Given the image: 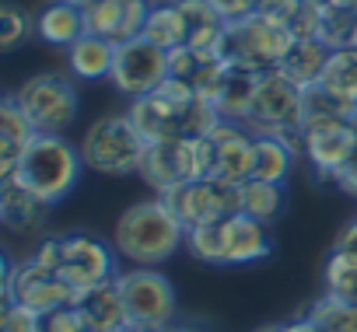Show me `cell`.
Segmentation results:
<instances>
[{"label":"cell","instance_id":"1","mask_svg":"<svg viewBox=\"0 0 357 332\" xmlns=\"http://www.w3.org/2000/svg\"><path fill=\"white\" fill-rule=\"evenodd\" d=\"M183 242H186V228L178 224V217L168 210L161 196L126 207L112 231L116 252L130 259L133 266H158Z\"/></svg>","mask_w":357,"mask_h":332},{"label":"cell","instance_id":"2","mask_svg":"<svg viewBox=\"0 0 357 332\" xmlns=\"http://www.w3.org/2000/svg\"><path fill=\"white\" fill-rule=\"evenodd\" d=\"M301 112H305V88L294 84L280 67L263 70L256 84L252 109L245 116V129L252 136H273L284 140L298 157H305V140H301Z\"/></svg>","mask_w":357,"mask_h":332},{"label":"cell","instance_id":"3","mask_svg":"<svg viewBox=\"0 0 357 332\" xmlns=\"http://www.w3.org/2000/svg\"><path fill=\"white\" fill-rule=\"evenodd\" d=\"M81 168H84L81 147H70L63 133H39L25 150L15 179L25 182L32 193H39L46 203H60L77 186Z\"/></svg>","mask_w":357,"mask_h":332},{"label":"cell","instance_id":"4","mask_svg":"<svg viewBox=\"0 0 357 332\" xmlns=\"http://www.w3.org/2000/svg\"><path fill=\"white\" fill-rule=\"evenodd\" d=\"M36 262H43L46 269L60 273L74 290H88L95 283H105L112 280L116 266H112V252L102 238L95 235H84V231H70V235H56V238H46L36 252H32Z\"/></svg>","mask_w":357,"mask_h":332},{"label":"cell","instance_id":"5","mask_svg":"<svg viewBox=\"0 0 357 332\" xmlns=\"http://www.w3.org/2000/svg\"><path fill=\"white\" fill-rule=\"evenodd\" d=\"M147 154L144 136L133 129L130 116H102L88 126L84 140H81V161L84 168L98 172V175H133L140 172Z\"/></svg>","mask_w":357,"mask_h":332},{"label":"cell","instance_id":"6","mask_svg":"<svg viewBox=\"0 0 357 332\" xmlns=\"http://www.w3.org/2000/svg\"><path fill=\"white\" fill-rule=\"evenodd\" d=\"M137 175L154 193H168L193 179H207V143L193 136H172V140L147 143V154Z\"/></svg>","mask_w":357,"mask_h":332},{"label":"cell","instance_id":"7","mask_svg":"<svg viewBox=\"0 0 357 332\" xmlns=\"http://www.w3.org/2000/svg\"><path fill=\"white\" fill-rule=\"evenodd\" d=\"M158 196L168 203V210L178 217V224L186 231L242 214V186H231L221 179H193Z\"/></svg>","mask_w":357,"mask_h":332},{"label":"cell","instance_id":"8","mask_svg":"<svg viewBox=\"0 0 357 332\" xmlns=\"http://www.w3.org/2000/svg\"><path fill=\"white\" fill-rule=\"evenodd\" d=\"M294 35L287 25L266 18V15H249L235 25H228V39H225V56L231 63H245L252 70H277L280 60L287 56Z\"/></svg>","mask_w":357,"mask_h":332},{"label":"cell","instance_id":"9","mask_svg":"<svg viewBox=\"0 0 357 332\" xmlns=\"http://www.w3.org/2000/svg\"><path fill=\"white\" fill-rule=\"evenodd\" d=\"M11 98L29 116L36 133H63L77 119V91L63 74H36Z\"/></svg>","mask_w":357,"mask_h":332},{"label":"cell","instance_id":"10","mask_svg":"<svg viewBox=\"0 0 357 332\" xmlns=\"http://www.w3.org/2000/svg\"><path fill=\"white\" fill-rule=\"evenodd\" d=\"M77 301V290L53 269H46L36 259L8 262L4 276V304H22L36 315H50L56 308H70Z\"/></svg>","mask_w":357,"mask_h":332},{"label":"cell","instance_id":"11","mask_svg":"<svg viewBox=\"0 0 357 332\" xmlns=\"http://www.w3.org/2000/svg\"><path fill=\"white\" fill-rule=\"evenodd\" d=\"M168 74H172V53H165L154 42H147L144 35H137V39L116 46L109 81L116 84V91H123L130 98H144V95L158 91L168 81Z\"/></svg>","mask_w":357,"mask_h":332},{"label":"cell","instance_id":"12","mask_svg":"<svg viewBox=\"0 0 357 332\" xmlns=\"http://www.w3.org/2000/svg\"><path fill=\"white\" fill-rule=\"evenodd\" d=\"M123 304L130 322L137 325H172L175 318V290L168 276H161L154 266H133L116 276Z\"/></svg>","mask_w":357,"mask_h":332},{"label":"cell","instance_id":"13","mask_svg":"<svg viewBox=\"0 0 357 332\" xmlns=\"http://www.w3.org/2000/svg\"><path fill=\"white\" fill-rule=\"evenodd\" d=\"M207 179L245 186L256 164V136L242 122H218L207 136Z\"/></svg>","mask_w":357,"mask_h":332},{"label":"cell","instance_id":"14","mask_svg":"<svg viewBox=\"0 0 357 332\" xmlns=\"http://www.w3.org/2000/svg\"><path fill=\"white\" fill-rule=\"evenodd\" d=\"M301 140H305V157L312 164V172L326 182H336V175L347 168V161L357 150V136L347 119L301 126Z\"/></svg>","mask_w":357,"mask_h":332},{"label":"cell","instance_id":"15","mask_svg":"<svg viewBox=\"0 0 357 332\" xmlns=\"http://www.w3.org/2000/svg\"><path fill=\"white\" fill-rule=\"evenodd\" d=\"M147 15H151L147 0H95L84 8V32L119 46L144 35Z\"/></svg>","mask_w":357,"mask_h":332},{"label":"cell","instance_id":"16","mask_svg":"<svg viewBox=\"0 0 357 332\" xmlns=\"http://www.w3.org/2000/svg\"><path fill=\"white\" fill-rule=\"evenodd\" d=\"M270 231L249 214H231L221 221V266H245L270 255Z\"/></svg>","mask_w":357,"mask_h":332},{"label":"cell","instance_id":"17","mask_svg":"<svg viewBox=\"0 0 357 332\" xmlns=\"http://www.w3.org/2000/svg\"><path fill=\"white\" fill-rule=\"evenodd\" d=\"M50 207L39 193H32L25 182L18 179H8L0 182V221H4V228L11 235H39L46 228V217H50Z\"/></svg>","mask_w":357,"mask_h":332},{"label":"cell","instance_id":"18","mask_svg":"<svg viewBox=\"0 0 357 332\" xmlns=\"http://www.w3.org/2000/svg\"><path fill=\"white\" fill-rule=\"evenodd\" d=\"M74 308L84 318L88 332H126V325H130V315H126L116 276L105 280V283H95L88 290H77Z\"/></svg>","mask_w":357,"mask_h":332},{"label":"cell","instance_id":"19","mask_svg":"<svg viewBox=\"0 0 357 332\" xmlns=\"http://www.w3.org/2000/svg\"><path fill=\"white\" fill-rule=\"evenodd\" d=\"M36 126L29 122V116L18 109V102L8 95L4 105H0V182H8L18 175L22 157L36 140Z\"/></svg>","mask_w":357,"mask_h":332},{"label":"cell","instance_id":"20","mask_svg":"<svg viewBox=\"0 0 357 332\" xmlns=\"http://www.w3.org/2000/svg\"><path fill=\"white\" fill-rule=\"evenodd\" d=\"M256 84H259V70L245 67V63H231L225 74L221 91L214 95V105L221 112L225 122H245L252 98H256Z\"/></svg>","mask_w":357,"mask_h":332},{"label":"cell","instance_id":"21","mask_svg":"<svg viewBox=\"0 0 357 332\" xmlns=\"http://www.w3.org/2000/svg\"><path fill=\"white\" fill-rule=\"evenodd\" d=\"M329 53H333V49H329L326 42H319V39H294L291 49H287V56L280 60V70H284L294 84L312 88V84L322 81L326 63H329Z\"/></svg>","mask_w":357,"mask_h":332},{"label":"cell","instance_id":"22","mask_svg":"<svg viewBox=\"0 0 357 332\" xmlns=\"http://www.w3.org/2000/svg\"><path fill=\"white\" fill-rule=\"evenodd\" d=\"M70 70L81 81H102L112 74V60H116V42L102 39V35H81L70 49H67Z\"/></svg>","mask_w":357,"mask_h":332},{"label":"cell","instance_id":"23","mask_svg":"<svg viewBox=\"0 0 357 332\" xmlns=\"http://www.w3.org/2000/svg\"><path fill=\"white\" fill-rule=\"evenodd\" d=\"M36 32L43 42L50 46H74L81 35H84V11L74 8V4H63V0H56V4L43 8L39 18H36Z\"/></svg>","mask_w":357,"mask_h":332},{"label":"cell","instance_id":"24","mask_svg":"<svg viewBox=\"0 0 357 332\" xmlns=\"http://www.w3.org/2000/svg\"><path fill=\"white\" fill-rule=\"evenodd\" d=\"M144 39L154 42L165 53L190 46V29H186L183 8L178 4H154L151 15H147V25H144Z\"/></svg>","mask_w":357,"mask_h":332},{"label":"cell","instance_id":"25","mask_svg":"<svg viewBox=\"0 0 357 332\" xmlns=\"http://www.w3.org/2000/svg\"><path fill=\"white\" fill-rule=\"evenodd\" d=\"M329 95H336L347 105H357V46H343L329 53L326 74L319 81Z\"/></svg>","mask_w":357,"mask_h":332},{"label":"cell","instance_id":"26","mask_svg":"<svg viewBox=\"0 0 357 332\" xmlns=\"http://www.w3.org/2000/svg\"><path fill=\"white\" fill-rule=\"evenodd\" d=\"M294 150L284 140L273 136H256V164H252V179L259 182H273L280 186L291 175V164H294Z\"/></svg>","mask_w":357,"mask_h":332},{"label":"cell","instance_id":"27","mask_svg":"<svg viewBox=\"0 0 357 332\" xmlns=\"http://www.w3.org/2000/svg\"><path fill=\"white\" fill-rule=\"evenodd\" d=\"M280 207H284V193H280V186H273V182H259V179H249V182L242 186V214H249V217L270 224V221L280 214Z\"/></svg>","mask_w":357,"mask_h":332},{"label":"cell","instance_id":"28","mask_svg":"<svg viewBox=\"0 0 357 332\" xmlns=\"http://www.w3.org/2000/svg\"><path fill=\"white\" fill-rule=\"evenodd\" d=\"M308 318L322 329V332H357V308L333 297V294H322L312 308H308Z\"/></svg>","mask_w":357,"mask_h":332},{"label":"cell","instance_id":"29","mask_svg":"<svg viewBox=\"0 0 357 332\" xmlns=\"http://www.w3.org/2000/svg\"><path fill=\"white\" fill-rule=\"evenodd\" d=\"M322 283H326V294H333V297L357 308V262L354 259L333 252L322 266Z\"/></svg>","mask_w":357,"mask_h":332},{"label":"cell","instance_id":"30","mask_svg":"<svg viewBox=\"0 0 357 332\" xmlns=\"http://www.w3.org/2000/svg\"><path fill=\"white\" fill-rule=\"evenodd\" d=\"M354 25H357V11H354V8H343V4H333V0H326L319 42H326L329 49L354 46Z\"/></svg>","mask_w":357,"mask_h":332},{"label":"cell","instance_id":"31","mask_svg":"<svg viewBox=\"0 0 357 332\" xmlns=\"http://www.w3.org/2000/svg\"><path fill=\"white\" fill-rule=\"evenodd\" d=\"M29 32H32V22H29V15L22 8H15V4L0 8V49L22 46L29 39Z\"/></svg>","mask_w":357,"mask_h":332},{"label":"cell","instance_id":"32","mask_svg":"<svg viewBox=\"0 0 357 332\" xmlns=\"http://www.w3.org/2000/svg\"><path fill=\"white\" fill-rule=\"evenodd\" d=\"M322 8H326V0H301L298 15L287 25L291 35L294 39H319V32H322Z\"/></svg>","mask_w":357,"mask_h":332},{"label":"cell","instance_id":"33","mask_svg":"<svg viewBox=\"0 0 357 332\" xmlns=\"http://www.w3.org/2000/svg\"><path fill=\"white\" fill-rule=\"evenodd\" d=\"M0 332H43V315L22 308V304H4V322Z\"/></svg>","mask_w":357,"mask_h":332},{"label":"cell","instance_id":"34","mask_svg":"<svg viewBox=\"0 0 357 332\" xmlns=\"http://www.w3.org/2000/svg\"><path fill=\"white\" fill-rule=\"evenodd\" d=\"M43 332H88L84 318L77 315V308H56L50 315H43Z\"/></svg>","mask_w":357,"mask_h":332},{"label":"cell","instance_id":"35","mask_svg":"<svg viewBox=\"0 0 357 332\" xmlns=\"http://www.w3.org/2000/svg\"><path fill=\"white\" fill-rule=\"evenodd\" d=\"M207 4L221 15V22H225V25H235V22H242V18L256 15L259 0H207Z\"/></svg>","mask_w":357,"mask_h":332},{"label":"cell","instance_id":"36","mask_svg":"<svg viewBox=\"0 0 357 332\" xmlns=\"http://www.w3.org/2000/svg\"><path fill=\"white\" fill-rule=\"evenodd\" d=\"M298 8H301V0H259V15H266V18H273V22H280V25H291V18L298 15Z\"/></svg>","mask_w":357,"mask_h":332},{"label":"cell","instance_id":"37","mask_svg":"<svg viewBox=\"0 0 357 332\" xmlns=\"http://www.w3.org/2000/svg\"><path fill=\"white\" fill-rule=\"evenodd\" d=\"M333 252H340V255H347V259H354V262H357V221H350V224L336 235Z\"/></svg>","mask_w":357,"mask_h":332},{"label":"cell","instance_id":"38","mask_svg":"<svg viewBox=\"0 0 357 332\" xmlns=\"http://www.w3.org/2000/svg\"><path fill=\"white\" fill-rule=\"evenodd\" d=\"M336 186L343 189V193H350V196H357V150H354V157L347 161V168L336 175Z\"/></svg>","mask_w":357,"mask_h":332},{"label":"cell","instance_id":"39","mask_svg":"<svg viewBox=\"0 0 357 332\" xmlns=\"http://www.w3.org/2000/svg\"><path fill=\"white\" fill-rule=\"evenodd\" d=\"M287 332H322V329H319L308 315H301V318H291V322H287Z\"/></svg>","mask_w":357,"mask_h":332},{"label":"cell","instance_id":"40","mask_svg":"<svg viewBox=\"0 0 357 332\" xmlns=\"http://www.w3.org/2000/svg\"><path fill=\"white\" fill-rule=\"evenodd\" d=\"M126 332H168V325H137V322H130Z\"/></svg>","mask_w":357,"mask_h":332},{"label":"cell","instance_id":"41","mask_svg":"<svg viewBox=\"0 0 357 332\" xmlns=\"http://www.w3.org/2000/svg\"><path fill=\"white\" fill-rule=\"evenodd\" d=\"M256 332H287V322L280 325V322H273V325H259Z\"/></svg>","mask_w":357,"mask_h":332},{"label":"cell","instance_id":"42","mask_svg":"<svg viewBox=\"0 0 357 332\" xmlns=\"http://www.w3.org/2000/svg\"><path fill=\"white\" fill-rule=\"evenodd\" d=\"M168 332H204V329H197V325H168Z\"/></svg>","mask_w":357,"mask_h":332},{"label":"cell","instance_id":"43","mask_svg":"<svg viewBox=\"0 0 357 332\" xmlns=\"http://www.w3.org/2000/svg\"><path fill=\"white\" fill-rule=\"evenodd\" d=\"M63 4H74V8H81V11H84L88 4H95V0H63Z\"/></svg>","mask_w":357,"mask_h":332},{"label":"cell","instance_id":"44","mask_svg":"<svg viewBox=\"0 0 357 332\" xmlns=\"http://www.w3.org/2000/svg\"><path fill=\"white\" fill-rule=\"evenodd\" d=\"M333 4H343V8H354L357 11V0H333Z\"/></svg>","mask_w":357,"mask_h":332},{"label":"cell","instance_id":"45","mask_svg":"<svg viewBox=\"0 0 357 332\" xmlns=\"http://www.w3.org/2000/svg\"><path fill=\"white\" fill-rule=\"evenodd\" d=\"M354 46H357V25H354Z\"/></svg>","mask_w":357,"mask_h":332}]
</instances>
